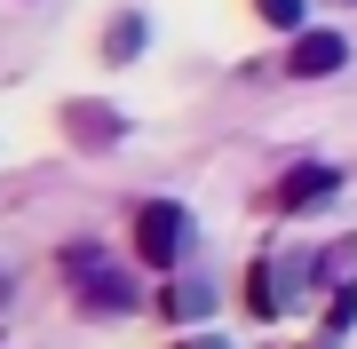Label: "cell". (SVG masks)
Returning a JSON list of instances; mask_svg holds the SVG:
<instances>
[{"label":"cell","instance_id":"1","mask_svg":"<svg viewBox=\"0 0 357 349\" xmlns=\"http://www.w3.org/2000/svg\"><path fill=\"white\" fill-rule=\"evenodd\" d=\"M183 246H191V215H183L175 199H143V215H135V254L151 262V270H175Z\"/></svg>","mask_w":357,"mask_h":349},{"label":"cell","instance_id":"2","mask_svg":"<svg viewBox=\"0 0 357 349\" xmlns=\"http://www.w3.org/2000/svg\"><path fill=\"white\" fill-rule=\"evenodd\" d=\"M342 64H349V40L342 32H294V56H286L294 79H326V72H342Z\"/></svg>","mask_w":357,"mask_h":349},{"label":"cell","instance_id":"3","mask_svg":"<svg viewBox=\"0 0 357 349\" xmlns=\"http://www.w3.org/2000/svg\"><path fill=\"white\" fill-rule=\"evenodd\" d=\"M333 191H342V167H294L278 191H270V207H278V215H302V207H326Z\"/></svg>","mask_w":357,"mask_h":349},{"label":"cell","instance_id":"4","mask_svg":"<svg viewBox=\"0 0 357 349\" xmlns=\"http://www.w3.org/2000/svg\"><path fill=\"white\" fill-rule=\"evenodd\" d=\"M72 278L88 286L96 310H128V302H135V286H128V278H103V270H96V254H72Z\"/></svg>","mask_w":357,"mask_h":349},{"label":"cell","instance_id":"5","mask_svg":"<svg viewBox=\"0 0 357 349\" xmlns=\"http://www.w3.org/2000/svg\"><path fill=\"white\" fill-rule=\"evenodd\" d=\"M278 302H286V278L270 270V262H255V278H246V310H255V318H270Z\"/></svg>","mask_w":357,"mask_h":349},{"label":"cell","instance_id":"6","mask_svg":"<svg viewBox=\"0 0 357 349\" xmlns=\"http://www.w3.org/2000/svg\"><path fill=\"white\" fill-rule=\"evenodd\" d=\"M206 310H215L206 286H167V318H206Z\"/></svg>","mask_w":357,"mask_h":349},{"label":"cell","instance_id":"7","mask_svg":"<svg viewBox=\"0 0 357 349\" xmlns=\"http://www.w3.org/2000/svg\"><path fill=\"white\" fill-rule=\"evenodd\" d=\"M302 8H310V0H255V16L278 24V32H302Z\"/></svg>","mask_w":357,"mask_h":349},{"label":"cell","instance_id":"8","mask_svg":"<svg viewBox=\"0 0 357 349\" xmlns=\"http://www.w3.org/2000/svg\"><path fill=\"white\" fill-rule=\"evenodd\" d=\"M135 48H143V16H128V24L112 32V56H135Z\"/></svg>","mask_w":357,"mask_h":349},{"label":"cell","instance_id":"9","mask_svg":"<svg viewBox=\"0 0 357 349\" xmlns=\"http://www.w3.org/2000/svg\"><path fill=\"white\" fill-rule=\"evenodd\" d=\"M175 349H230L222 334H191V341H175Z\"/></svg>","mask_w":357,"mask_h":349}]
</instances>
